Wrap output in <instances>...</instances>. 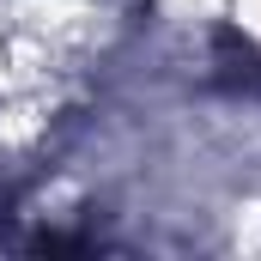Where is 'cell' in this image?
Masks as SVG:
<instances>
[{"instance_id":"cell-1","label":"cell","mask_w":261,"mask_h":261,"mask_svg":"<svg viewBox=\"0 0 261 261\" xmlns=\"http://www.w3.org/2000/svg\"><path fill=\"white\" fill-rule=\"evenodd\" d=\"M213 73H219L225 91L261 97V49H255V37H243V31H219V37H213Z\"/></svg>"}]
</instances>
